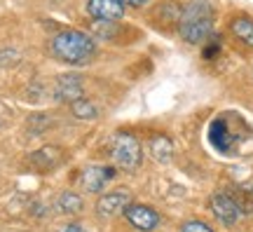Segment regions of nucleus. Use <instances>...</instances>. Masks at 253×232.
<instances>
[{
  "label": "nucleus",
  "instance_id": "obj_19",
  "mask_svg": "<svg viewBox=\"0 0 253 232\" xmlns=\"http://www.w3.org/2000/svg\"><path fill=\"white\" fill-rule=\"evenodd\" d=\"M120 2H122V5H131V7H141L148 0H120Z\"/></svg>",
  "mask_w": 253,
  "mask_h": 232
},
{
  "label": "nucleus",
  "instance_id": "obj_2",
  "mask_svg": "<svg viewBox=\"0 0 253 232\" xmlns=\"http://www.w3.org/2000/svg\"><path fill=\"white\" fill-rule=\"evenodd\" d=\"M178 31L185 43L190 45H202L211 38L213 31V9L204 0H195L181 9L178 14Z\"/></svg>",
  "mask_w": 253,
  "mask_h": 232
},
{
  "label": "nucleus",
  "instance_id": "obj_4",
  "mask_svg": "<svg viewBox=\"0 0 253 232\" xmlns=\"http://www.w3.org/2000/svg\"><path fill=\"white\" fill-rule=\"evenodd\" d=\"M242 139H244V136L237 134L235 129H232L227 115L216 117V120L211 122V127H209V141H211V145H213L218 152H225V155L235 152V148L239 145Z\"/></svg>",
  "mask_w": 253,
  "mask_h": 232
},
{
  "label": "nucleus",
  "instance_id": "obj_8",
  "mask_svg": "<svg viewBox=\"0 0 253 232\" xmlns=\"http://www.w3.org/2000/svg\"><path fill=\"white\" fill-rule=\"evenodd\" d=\"M87 12L101 21H118L125 17V5L120 0H87Z\"/></svg>",
  "mask_w": 253,
  "mask_h": 232
},
{
  "label": "nucleus",
  "instance_id": "obj_5",
  "mask_svg": "<svg viewBox=\"0 0 253 232\" xmlns=\"http://www.w3.org/2000/svg\"><path fill=\"white\" fill-rule=\"evenodd\" d=\"M209 206L223 225H235L244 216L242 206L237 204L235 195H230V192H213L211 199H209Z\"/></svg>",
  "mask_w": 253,
  "mask_h": 232
},
{
  "label": "nucleus",
  "instance_id": "obj_16",
  "mask_svg": "<svg viewBox=\"0 0 253 232\" xmlns=\"http://www.w3.org/2000/svg\"><path fill=\"white\" fill-rule=\"evenodd\" d=\"M220 43H223V40H220V38L218 36H211L207 40V45H204V59H209V61H211V59H216L218 56V52H220Z\"/></svg>",
  "mask_w": 253,
  "mask_h": 232
},
{
  "label": "nucleus",
  "instance_id": "obj_12",
  "mask_svg": "<svg viewBox=\"0 0 253 232\" xmlns=\"http://www.w3.org/2000/svg\"><path fill=\"white\" fill-rule=\"evenodd\" d=\"M148 148H150V155H153L157 162H169L173 155V145L171 141L167 139V136L157 134L150 139V143H148Z\"/></svg>",
  "mask_w": 253,
  "mask_h": 232
},
{
  "label": "nucleus",
  "instance_id": "obj_15",
  "mask_svg": "<svg viewBox=\"0 0 253 232\" xmlns=\"http://www.w3.org/2000/svg\"><path fill=\"white\" fill-rule=\"evenodd\" d=\"M71 110H73V115L78 117V120H96V115H99L96 106L91 103L89 98H84V96L78 98V101H73Z\"/></svg>",
  "mask_w": 253,
  "mask_h": 232
},
{
  "label": "nucleus",
  "instance_id": "obj_18",
  "mask_svg": "<svg viewBox=\"0 0 253 232\" xmlns=\"http://www.w3.org/2000/svg\"><path fill=\"white\" fill-rule=\"evenodd\" d=\"M59 232H87L82 225H75V223H71V225H66V228H61Z\"/></svg>",
  "mask_w": 253,
  "mask_h": 232
},
{
  "label": "nucleus",
  "instance_id": "obj_14",
  "mask_svg": "<svg viewBox=\"0 0 253 232\" xmlns=\"http://www.w3.org/2000/svg\"><path fill=\"white\" fill-rule=\"evenodd\" d=\"M56 209L61 214H80L82 211V197L75 192H61L56 199Z\"/></svg>",
  "mask_w": 253,
  "mask_h": 232
},
{
  "label": "nucleus",
  "instance_id": "obj_11",
  "mask_svg": "<svg viewBox=\"0 0 253 232\" xmlns=\"http://www.w3.org/2000/svg\"><path fill=\"white\" fill-rule=\"evenodd\" d=\"M230 31H232V36L239 43L253 47V19L251 17H235L232 24H230Z\"/></svg>",
  "mask_w": 253,
  "mask_h": 232
},
{
  "label": "nucleus",
  "instance_id": "obj_17",
  "mask_svg": "<svg viewBox=\"0 0 253 232\" xmlns=\"http://www.w3.org/2000/svg\"><path fill=\"white\" fill-rule=\"evenodd\" d=\"M181 232H213V230L207 223H202V221H188V223H183Z\"/></svg>",
  "mask_w": 253,
  "mask_h": 232
},
{
  "label": "nucleus",
  "instance_id": "obj_10",
  "mask_svg": "<svg viewBox=\"0 0 253 232\" xmlns=\"http://www.w3.org/2000/svg\"><path fill=\"white\" fill-rule=\"evenodd\" d=\"M54 96L56 101H68V103L82 98V78L80 75H61L56 80Z\"/></svg>",
  "mask_w": 253,
  "mask_h": 232
},
{
  "label": "nucleus",
  "instance_id": "obj_9",
  "mask_svg": "<svg viewBox=\"0 0 253 232\" xmlns=\"http://www.w3.org/2000/svg\"><path fill=\"white\" fill-rule=\"evenodd\" d=\"M115 179V167H108V164H96V167H89V169L84 171V187L89 190V192H103L106 186H108L110 181Z\"/></svg>",
  "mask_w": 253,
  "mask_h": 232
},
{
  "label": "nucleus",
  "instance_id": "obj_1",
  "mask_svg": "<svg viewBox=\"0 0 253 232\" xmlns=\"http://www.w3.org/2000/svg\"><path fill=\"white\" fill-rule=\"evenodd\" d=\"M52 54H54L59 61L68 63V66H82V63H89V59L96 54V43L94 38H89L82 31L75 28H66L59 31L52 38Z\"/></svg>",
  "mask_w": 253,
  "mask_h": 232
},
{
  "label": "nucleus",
  "instance_id": "obj_3",
  "mask_svg": "<svg viewBox=\"0 0 253 232\" xmlns=\"http://www.w3.org/2000/svg\"><path fill=\"white\" fill-rule=\"evenodd\" d=\"M113 160L118 167L122 169H136L141 160H143V150H141V143L138 139L131 134H118L113 141Z\"/></svg>",
  "mask_w": 253,
  "mask_h": 232
},
{
  "label": "nucleus",
  "instance_id": "obj_6",
  "mask_svg": "<svg viewBox=\"0 0 253 232\" xmlns=\"http://www.w3.org/2000/svg\"><path fill=\"white\" fill-rule=\"evenodd\" d=\"M126 221L134 225L136 230L141 232H150L160 225V214L155 211L153 206H145V204H129L125 209Z\"/></svg>",
  "mask_w": 253,
  "mask_h": 232
},
{
  "label": "nucleus",
  "instance_id": "obj_7",
  "mask_svg": "<svg viewBox=\"0 0 253 232\" xmlns=\"http://www.w3.org/2000/svg\"><path fill=\"white\" fill-rule=\"evenodd\" d=\"M131 204V197L126 190H113V192H103L96 202V211L103 218H113L118 214H125V209Z\"/></svg>",
  "mask_w": 253,
  "mask_h": 232
},
{
  "label": "nucleus",
  "instance_id": "obj_13",
  "mask_svg": "<svg viewBox=\"0 0 253 232\" xmlns=\"http://www.w3.org/2000/svg\"><path fill=\"white\" fill-rule=\"evenodd\" d=\"M59 148H42V150H38L33 152V157H31V162L36 164V167H40V169L45 171V169H52L56 162L61 160V155H59Z\"/></svg>",
  "mask_w": 253,
  "mask_h": 232
}]
</instances>
